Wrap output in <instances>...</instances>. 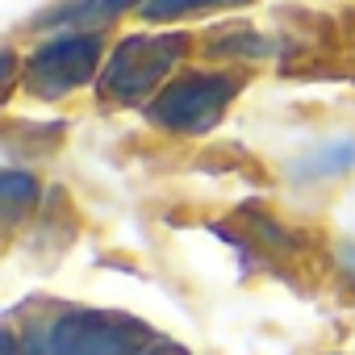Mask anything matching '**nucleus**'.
<instances>
[{
  "label": "nucleus",
  "mask_w": 355,
  "mask_h": 355,
  "mask_svg": "<svg viewBox=\"0 0 355 355\" xmlns=\"http://www.w3.org/2000/svg\"><path fill=\"white\" fill-rule=\"evenodd\" d=\"M0 355H17V338L5 334V343H0Z\"/></svg>",
  "instance_id": "1a4fd4ad"
},
{
  "label": "nucleus",
  "mask_w": 355,
  "mask_h": 355,
  "mask_svg": "<svg viewBox=\"0 0 355 355\" xmlns=\"http://www.w3.org/2000/svg\"><path fill=\"white\" fill-rule=\"evenodd\" d=\"M234 92H239L234 76H218V71L180 76L167 88H159V96L146 105V117L159 130H171V134H205L222 121Z\"/></svg>",
  "instance_id": "f03ea898"
},
{
  "label": "nucleus",
  "mask_w": 355,
  "mask_h": 355,
  "mask_svg": "<svg viewBox=\"0 0 355 355\" xmlns=\"http://www.w3.org/2000/svg\"><path fill=\"white\" fill-rule=\"evenodd\" d=\"M184 51H189L184 34H134L109 55L101 71V92L109 101L134 105L163 84V76L184 59Z\"/></svg>",
  "instance_id": "f257e3e1"
},
{
  "label": "nucleus",
  "mask_w": 355,
  "mask_h": 355,
  "mask_svg": "<svg viewBox=\"0 0 355 355\" xmlns=\"http://www.w3.org/2000/svg\"><path fill=\"white\" fill-rule=\"evenodd\" d=\"M101 63V42L92 34H63L51 38L46 46H38L26 63V88L42 101H55L80 84L92 80Z\"/></svg>",
  "instance_id": "20e7f679"
},
{
  "label": "nucleus",
  "mask_w": 355,
  "mask_h": 355,
  "mask_svg": "<svg viewBox=\"0 0 355 355\" xmlns=\"http://www.w3.org/2000/svg\"><path fill=\"white\" fill-rule=\"evenodd\" d=\"M222 5H247V0H142V17H150V21H175V17H189V13L222 9Z\"/></svg>",
  "instance_id": "0eeeda50"
},
{
  "label": "nucleus",
  "mask_w": 355,
  "mask_h": 355,
  "mask_svg": "<svg viewBox=\"0 0 355 355\" xmlns=\"http://www.w3.org/2000/svg\"><path fill=\"white\" fill-rule=\"evenodd\" d=\"M351 167H355V138L338 134V138H326L322 146H313L297 163V175L301 180H330V175H343Z\"/></svg>",
  "instance_id": "39448f33"
},
{
  "label": "nucleus",
  "mask_w": 355,
  "mask_h": 355,
  "mask_svg": "<svg viewBox=\"0 0 355 355\" xmlns=\"http://www.w3.org/2000/svg\"><path fill=\"white\" fill-rule=\"evenodd\" d=\"M142 343V326L113 313H63L46 326V334L26 355H134Z\"/></svg>",
  "instance_id": "7ed1b4c3"
},
{
  "label": "nucleus",
  "mask_w": 355,
  "mask_h": 355,
  "mask_svg": "<svg viewBox=\"0 0 355 355\" xmlns=\"http://www.w3.org/2000/svg\"><path fill=\"white\" fill-rule=\"evenodd\" d=\"M0 197H5V209H9V214L26 209V205L38 197L34 175H26V171H5V175H0Z\"/></svg>",
  "instance_id": "6e6552de"
},
{
  "label": "nucleus",
  "mask_w": 355,
  "mask_h": 355,
  "mask_svg": "<svg viewBox=\"0 0 355 355\" xmlns=\"http://www.w3.org/2000/svg\"><path fill=\"white\" fill-rule=\"evenodd\" d=\"M138 0H67V5H59L55 13H46V21H67V26H109L117 13L134 9Z\"/></svg>",
  "instance_id": "423d86ee"
}]
</instances>
